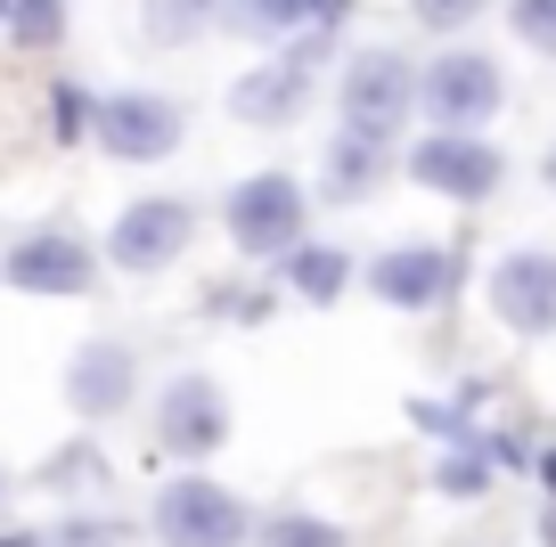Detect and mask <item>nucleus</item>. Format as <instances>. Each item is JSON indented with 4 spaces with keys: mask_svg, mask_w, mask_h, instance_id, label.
I'll list each match as a JSON object with an SVG mask.
<instances>
[{
    "mask_svg": "<svg viewBox=\"0 0 556 547\" xmlns=\"http://www.w3.org/2000/svg\"><path fill=\"white\" fill-rule=\"evenodd\" d=\"M222 229L245 262H287L312 238V196L295 171H245L238 189L222 196Z\"/></svg>",
    "mask_w": 556,
    "mask_h": 547,
    "instance_id": "f257e3e1",
    "label": "nucleus"
},
{
    "mask_svg": "<svg viewBox=\"0 0 556 547\" xmlns=\"http://www.w3.org/2000/svg\"><path fill=\"white\" fill-rule=\"evenodd\" d=\"M336 115H344L352 139H377V148H393L401 123L417 115V66L401 50H352L344 66H336Z\"/></svg>",
    "mask_w": 556,
    "mask_h": 547,
    "instance_id": "f03ea898",
    "label": "nucleus"
},
{
    "mask_svg": "<svg viewBox=\"0 0 556 547\" xmlns=\"http://www.w3.org/2000/svg\"><path fill=\"white\" fill-rule=\"evenodd\" d=\"M189 139V106L164 90H99L90 99V148L106 164H164Z\"/></svg>",
    "mask_w": 556,
    "mask_h": 547,
    "instance_id": "7ed1b4c3",
    "label": "nucleus"
},
{
    "mask_svg": "<svg viewBox=\"0 0 556 547\" xmlns=\"http://www.w3.org/2000/svg\"><path fill=\"white\" fill-rule=\"evenodd\" d=\"M148 531L164 547H245L254 539V507L238 491H222L213 474H173L148 507Z\"/></svg>",
    "mask_w": 556,
    "mask_h": 547,
    "instance_id": "20e7f679",
    "label": "nucleus"
},
{
    "mask_svg": "<svg viewBox=\"0 0 556 547\" xmlns=\"http://www.w3.org/2000/svg\"><path fill=\"white\" fill-rule=\"evenodd\" d=\"M189 245H197V205L189 196H131V205L106 221L99 262L123 270V278H156V270H173Z\"/></svg>",
    "mask_w": 556,
    "mask_h": 547,
    "instance_id": "39448f33",
    "label": "nucleus"
},
{
    "mask_svg": "<svg viewBox=\"0 0 556 547\" xmlns=\"http://www.w3.org/2000/svg\"><path fill=\"white\" fill-rule=\"evenodd\" d=\"M148 433H156V449H164L173 466H189V474H197V466H205L213 449L238 433V409H229L222 377H205V368H180V377L156 393V425H148Z\"/></svg>",
    "mask_w": 556,
    "mask_h": 547,
    "instance_id": "423d86ee",
    "label": "nucleus"
},
{
    "mask_svg": "<svg viewBox=\"0 0 556 547\" xmlns=\"http://www.w3.org/2000/svg\"><path fill=\"white\" fill-rule=\"evenodd\" d=\"M417 106L434 115V131H483L507 106V74L491 50H442L434 66H417Z\"/></svg>",
    "mask_w": 556,
    "mask_h": 547,
    "instance_id": "0eeeda50",
    "label": "nucleus"
},
{
    "mask_svg": "<svg viewBox=\"0 0 556 547\" xmlns=\"http://www.w3.org/2000/svg\"><path fill=\"white\" fill-rule=\"evenodd\" d=\"M401 171H409L426 196H451V205H483V196H500L507 155L491 148L483 131H426L417 148H401Z\"/></svg>",
    "mask_w": 556,
    "mask_h": 547,
    "instance_id": "6e6552de",
    "label": "nucleus"
},
{
    "mask_svg": "<svg viewBox=\"0 0 556 547\" xmlns=\"http://www.w3.org/2000/svg\"><path fill=\"white\" fill-rule=\"evenodd\" d=\"M0 278H9L17 294L74 303V294L99 287V245H90L83 229H66V221H41V229H25V238L0 254Z\"/></svg>",
    "mask_w": 556,
    "mask_h": 547,
    "instance_id": "1a4fd4ad",
    "label": "nucleus"
},
{
    "mask_svg": "<svg viewBox=\"0 0 556 547\" xmlns=\"http://www.w3.org/2000/svg\"><path fill=\"white\" fill-rule=\"evenodd\" d=\"M483 294H491V319H500L507 335H556V254L548 245L500 254L491 278H483Z\"/></svg>",
    "mask_w": 556,
    "mask_h": 547,
    "instance_id": "9d476101",
    "label": "nucleus"
},
{
    "mask_svg": "<svg viewBox=\"0 0 556 547\" xmlns=\"http://www.w3.org/2000/svg\"><path fill=\"white\" fill-rule=\"evenodd\" d=\"M131 400H139V352H131V343H115V335L74 343V359H66V409L83 417V425H115Z\"/></svg>",
    "mask_w": 556,
    "mask_h": 547,
    "instance_id": "9b49d317",
    "label": "nucleus"
},
{
    "mask_svg": "<svg viewBox=\"0 0 556 547\" xmlns=\"http://www.w3.org/2000/svg\"><path fill=\"white\" fill-rule=\"evenodd\" d=\"M368 294H377L384 310H442L458 294V254L451 245H384L377 262H368Z\"/></svg>",
    "mask_w": 556,
    "mask_h": 547,
    "instance_id": "f8f14e48",
    "label": "nucleus"
},
{
    "mask_svg": "<svg viewBox=\"0 0 556 547\" xmlns=\"http://www.w3.org/2000/svg\"><path fill=\"white\" fill-rule=\"evenodd\" d=\"M344 17H352V0H222V34H245V41L336 34Z\"/></svg>",
    "mask_w": 556,
    "mask_h": 547,
    "instance_id": "ddd939ff",
    "label": "nucleus"
},
{
    "mask_svg": "<svg viewBox=\"0 0 556 547\" xmlns=\"http://www.w3.org/2000/svg\"><path fill=\"white\" fill-rule=\"evenodd\" d=\"M303 106H312V74L287 66V58H270V66H254V74L229 82V115L254 123V131H287Z\"/></svg>",
    "mask_w": 556,
    "mask_h": 547,
    "instance_id": "4468645a",
    "label": "nucleus"
},
{
    "mask_svg": "<svg viewBox=\"0 0 556 547\" xmlns=\"http://www.w3.org/2000/svg\"><path fill=\"white\" fill-rule=\"evenodd\" d=\"M393 171H401V155H393V148L336 131V139H328V155H319V189H328L336 205H368V196H377Z\"/></svg>",
    "mask_w": 556,
    "mask_h": 547,
    "instance_id": "2eb2a0df",
    "label": "nucleus"
},
{
    "mask_svg": "<svg viewBox=\"0 0 556 547\" xmlns=\"http://www.w3.org/2000/svg\"><path fill=\"white\" fill-rule=\"evenodd\" d=\"M352 254L344 245H319V238H303L295 254L278 262V287L295 294V303H312V310H328V303H344V287H352Z\"/></svg>",
    "mask_w": 556,
    "mask_h": 547,
    "instance_id": "dca6fc26",
    "label": "nucleus"
},
{
    "mask_svg": "<svg viewBox=\"0 0 556 547\" xmlns=\"http://www.w3.org/2000/svg\"><path fill=\"white\" fill-rule=\"evenodd\" d=\"M139 34L156 50H189V41L222 34V0H139Z\"/></svg>",
    "mask_w": 556,
    "mask_h": 547,
    "instance_id": "f3484780",
    "label": "nucleus"
},
{
    "mask_svg": "<svg viewBox=\"0 0 556 547\" xmlns=\"http://www.w3.org/2000/svg\"><path fill=\"white\" fill-rule=\"evenodd\" d=\"M245 547H352L344 523H328V514H303V507H278L254 523V539Z\"/></svg>",
    "mask_w": 556,
    "mask_h": 547,
    "instance_id": "a211bd4d",
    "label": "nucleus"
},
{
    "mask_svg": "<svg viewBox=\"0 0 556 547\" xmlns=\"http://www.w3.org/2000/svg\"><path fill=\"white\" fill-rule=\"evenodd\" d=\"M0 34L17 41V50H58L66 41V0H9Z\"/></svg>",
    "mask_w": 556,
    "mask_h": 547,
    "instance_id": "6ab92c4d",
    "label": "nucleus"
},
{
    "mask_svg": "<svg viewBox=\"0 0 556 547\" xmlns=\"http://www.w3.org/2000/svg\"><path fill=\"white\" fill-rule=\"evenodd\" d=\"M434 491H442V498H483V491H491V442L451 449V458L434 466Z\"/></svg>",
    "mask_w": 556,
    "mask_h": 547,
    "instance_id": "aec40b11",
    "label": "nucleus"
},
{
    "mask_svg": "<svg viewBox=\"0 0 556 547\" xmlns=\"http://www.w3.org/2000/svg\"><path fill=\"white\" fill-rule=\"evenodd\" d=\"M507 25L532 58H556V0H507Z\"/></svg>",
    "mask_w": 556,
    "mask_h": 547,
    "instance_id": "412c9836",
    "label": "nucleus"
},
{
    "mask_svg": "<svg viewBox=\"0 0 556 547\" xmlns=\"http://www.w3.org/2000/svg\"><path fill=\"white\" fill-rule=\"evenodd\" d=\"M491 0H409V17L426 25V34H458V25H475Z\"/></svg>",
    "mask_w": 556,
    "mask_h": 547,
    "instance_id": "4be33fe9",
    "label": "nucleus"
},
{
    "mask_svg": "<svg viewBox=\"0 0 556 547\" xmlns=\"http://www.w3.org/2000/svg\"><path fill=\"white\" fill-rule=\"evenodd\" d=\"M17 547H115V523H58V531L17 539Z\"/></svg>",
    "mask_w": 556,
    "mask_h": 547,
    "instance_id": "5701e85b",
    "label": "nucleus"
},
{
    "mask_svg": "<svg viewBox=\"0 0 556 547\" xmlns=\"http://www.w3.org/2000/svg\"><path fill=\"white\" fill-rule=\"evenodd\" d=\"M74 131H90V99H83V82H58V139H74Z\"/></svg>",
    "mask_w": 556,
    "mask_h": 547,
    "instance_id": "b1692460",
    "label": "nucleus"
},
{
    "mask_svg": "<svg viewBox=\"0 0 556 547\" xmlns=\"http://www.w3.org/2000/svg\"><path fill=\"white\" fill-rule=\"evenodd\" d=\"M540 180H548V196H556V139H548V155H540Z\"/></svg>",
    "mask_w": 556,
    "mask_h": 547,
    "instance_id": "393cba45",
    "label": "nucleus"
},
{
    "mask_svg": "<svg viewBox=\"0 0 556 547\" xmlns=\"http://www.w3.org/2000/svg\"><path fill=\"white\" fill-rule=\"evenodd\" d=\"M0 498H9V482H0Z\"/></svg>",
    "mask_w": 556,
    "mask_h": 547,
    "instance_id": "a878e982",
    "label": "nucleus"
}]
</instances>
